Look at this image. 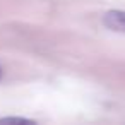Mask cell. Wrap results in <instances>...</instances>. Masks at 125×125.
I'll use <instances>...</instances> for the list:
<instances>
[{
    "label": "cell",
    "instance_id": "cell-1",
    "mask_svg": "<svg viewBox=\"0 0 125 125\" xmlns=\"http://www.w3.org/2000/svg\"><path fill=\"white\" fill-rule=\"evenodd\" d=\"M103 24L111 31L125 33V12L123 10H110V12H106L104 17H103Z\"/></svg>",
    "mask_w": 125,
    "mask_h": 125
},
{
    "label": "cell",
    "instance_id": "cell-2",
    "mask_svg": "<svg viewBox=\"0 0 125 125\" xmlns=\"http://www.w3.org/2000/svg\"><path fill=\"white\" fill-rule=\"evenodd\" d=\"M0 123H21V125H24V123H33V122L28 120V118H16V116H10V118H0Z\"/></svg>",
    "mask_w": 125,
    "mask_h": 125
},
{
    "label": "cell",
    "instance_id": "cell-3",
    "mask_svg": "<svg viewBox=\"0 0 125 125\" xmlns=\"http://www.w3.org/2000/svg\"><path fill=\"white\" fill-rule=\"evenodd\" d=\"M0 79H2V69H0Z\"/></svg>",
    "mask_w": 125,
    "mask_h": 125
}]
</instances>
